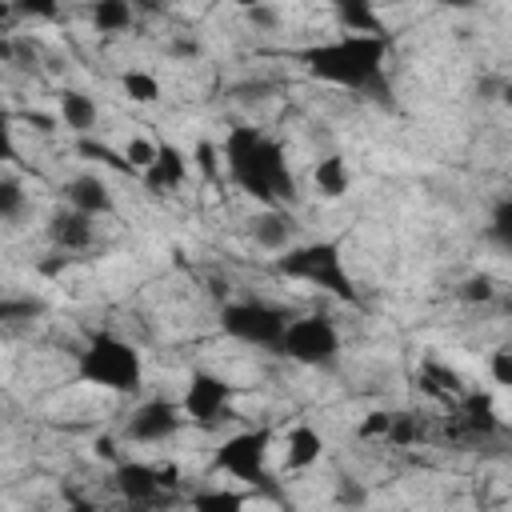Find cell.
Instances as JSON below:
<instances>
[{"label":"cell","instance_id":"cell-26","mask_svg":"<svg viewBox=\"0 0 512 512\" xmlns=\"http://www.w3.org/2000/svg\"><path fill=\"white\" fill-rule=\"evenodd\" d=\"M488 236H492L500 248H508V244H512V200H500V204H496L492 224H488Z\"/></svg>","mask_w":512,"mask_h":512},{"label":"cell","instance_id":"cell-2","mask_svg":"<svg viewBox=\"0 0 512 512\" xmlns=\"http://www.w3.org/2000/svg\"><path fill=\"white\" fill-rule=\"evenodd\" d=\"M300 64L312 80L344 88V92H376L384 84L388 36L372 32H340L300 52Z\"/></svg>","mask_w":512,"mask_h":512},{"label":"cell","instance_id":"cell-30","mask_svg":"<svg viewBox=\"0 0 512 512\" xmlns=\"http://www.w3.org/2000/svg\"><path fill=\"white\" fill-rule=\"evenodd\" d=\"M488 372H492V380H496L500 388L512 384V348H508V344H500V348L488 356Z\"/></svg>","mask_w":512,"mask_h":512},{"label":"cell","instance_id":"cell-40","mask_svg":"<svg viewBox=\"0 0 512 512\" xmlns=\"http://www.w3.org/2000/svg\"><path fill=\"white\" fill-rule=\"evenodd\" d=\"M220 4H236V8H248V4H256V0H220Z\"/></svg>","mask_w":512,"mask_h":512},{"label":"cell","instance_id":"cell-3","mask_svg":"<svg viewBox=\"0 0 512 512\" xmlns=\"http://www.w3.org/2000/svg\"><path fill=\"white\" fill-rule=\"evenodd\" d=\"M76 376L92 388L132 396L144 384V356L132 340L116 332H92L84 348L76 352Z\"/></svg>","mask_w":512,"mask_h":512},{"label":"cell","instance_id":"cell-24","mask_svg":"<svg viewBox=\"0 0 512 512\" xmlns=\"http://www.w3.org/2000/svg\"><path fill=\"white\" fill-rule=\"evenodd\" d=\"M496 292H500L496 280L484 276V272H476V276H468V280L460 284V300H464V304H492Z\"/></svg>","mask_w":512,"mask_h":512},{"label":"cell","instance_id":"cell-29","mask_svg":"<svg viewBox=\"0 0 512 512\" xmlns=\"http://www.w3.org/2000/svg\"><path fill=\"white\" fill-rule=\"evenodd\" d=\"M120 156H124L128 172H144V168L156 160V144H152V140H128V148H124Z\"/></svg>","mask_w":512,"mask_h":512},{"label":"cell","instance_id":"cell-14","mask_svg":"<svg viewBox=\"0 0 512 512\" xmlns=\"http://www.w3.org/2000/svg\"><path fill=\"white\" fill-rule=\"evenodd\" d=\"M148 192H176L188 180V156L176 144H156V160L140 172Z\"/></svg>","mask_w":512,"mask_h":512},{"label":"cell","instance_id":"cell-7","mask_svg":"<svg viewBox=\"0 0 512 512\" xmlns=\"http://www.w3.org/2000/svg\"><path fill=\"white\" fill-rule=\"evenodd\" d=\"M268 456H272V428H244L220 440L212 464L240 484H268Z\"/></svg>","mask_w":512,"mask_h":512},{"label":"cell","instance_id":"cell-20","mask_svg":"<svg viewBox=\"0 0 512 512\" xmlns=\"http://www.w3.org/2000/svg\"><path fill=\"white\" fill-rule=\"evenodd\" d=\"M336 16L344 24V32H372V36H388L376 12V0H332Z\"/></svg>","mask_w":512,"mask_h":512},{"label":"cell","instance_id":"cell-10","mask_svg":"<svg viewBox=\"0 0 512 512\" xmlns=\"http://www.w3.org/2000/svg\"><path fill=\"white\" fill-rule=\"evenodd\" d=\"M172 476H176L172 468L144 464V460H116V464H112V488H116L128 504H140V508L164 504V500H168V488L176 484Z\"/></svg>","mask_w":512,"mask_h":512},{"label":"cell","instance_id":"cell-27","mask_svg":"<svg viewBox=\"0 0 512 512\" xmlns=\"http://www.w3.org/2000/svg\"><path fill=\"white\" fill-rule=\"evenodd\" d=\"M8 8L16 16H28V20H56L60 0H8Z\"/></svg>","mask_w":512,"mask_h":512},{"label":"cell","instance_id":"cell-33","mask_svg":"<svg viewBox=\"0 0 512 512\" xmlns=\"http://www.w3.org/2000/svg\"><path fill=\"white\" fill-rule=\"evenodd\" d=\"M196 168H200L204 176H216V172H220V148L200 144V148H196Z\"/></svg>","mask_w":512,"mask_h":512},{"label":"cell","instance_id":"cell-39","mask_svg":"<svg viewBox=\"0 0 512 512\" xmlns=\"http://www.w3.org/2000/svg\"><path fill=\"white\" fill-rule=\"evenodd\" d=\"M12 56H16V52H12V44L0 36V60H12Z\"/></svg>","mask_w":512,"mask_h":512},{"label":"cell","instance_id":"cell-34","mask_svg":"<svg viewBox=\"0 0 512 512\" xmlns=\"http://www.w3.org/2000/svg\"><path fill=\"white\" fill-rule=\"evenodd\" d=\"M36 304H24V300H0V324L4 320H16V316H32Z\"/></svg>","mask_w":512,"mask_h":512},{"label":"cell","instance_id":"cell-19","mask_svg":"<svg viewBox=\"0 0 512 512\" xmlns=\"http://www.w3.org/2000/svg\"><path fill=\"white\" fill-rule=\"evenodd\" d=\"M460 424H464L468 436H492V432H500V416L492 408V396L468 392L464 396V408H460Z\"/></svg>","mask_w":512,"mask_h":512},{"label":"cell","instance_id":"cell-18","mask_svg":"<svg viewBox=\"0 0 512 512\" xmlns=\"http://www.w3.org/2000/svg\"><path fill=\"white\" fill-rule=\"evenodd\" d=\"M88 16H92V28L100 36H120V32H128L140 20L136 8H132V0H92Z\"/></svg>","mask_w":512,"mask_h":512},{"label":"cell","instance_id":"cell-4","mask_svg":"<svg viewBox=\"0 0 512 512\" xmlns=\"http://www.w3.org/2000/svg\"><path fill=\"white\" fill-rule=\"evenodd\" d=\"M276 268L288 276V280H304L312 288H324L332 292L336 300H348L356 304V284L344 268V256H340V244L332 240H312V244H288L276 260Z\"/></svg>","mask_w":512,"mask_h":512},{"label":"cell","instance_id":"cell-22","mask_svg":"<svg viewBox=\"0 0 512 512\" xmlns=\"http://www.w3.org/2000/svg\"><path fill=\"white\" fill-rule=\"evenodd\" d=\"M24 212H28V192H24V184H20L16 176L0 172V224H16V220H24Z\"/></svg>","mask_w":512,"mask_h":512},{"label":"cell","instance_id":"cell-28","mask_svg":"<svg viewBox=\"0 0 512 512\" xmlns=\"http://www.w3.org/2000/svg\"><path fill=\"white\" fill-rule=\"evenodd\" d=\"M244 16H248V24H252L256 32H272V28H280V8H272L268 0L248 4V8H244Z\"/></svg>","mask_w":512,"mask_h":512},{"label":"cell","instance_id":"cell-11","mask_svg":"<svg viewBox=\"0 0 512 512\" xmlns=\"http://www.w3.org/2000/svg\"><path fill=\"white\" fill-rule=\"evenodd\" d=\"M44 232H48L52 248H60V252H84V248H92V240H96V220L64 204V208H56V212L48 216Z\"/></svg>","mask_w":512,"mask_h":512},{"label":"cell","instance_id":"cell-37","mask_svg":"<svg viewBox=\"0 0 512 512\" xmlns=\"http://www.w3.org/2000/svg\"><path fill=\"white\" fill-rule=\"evenodd\" d=\"M28 124H36V132H52V128H56V120H52V116H40V112H36V116L28 112Z\"/></svg>","mask_w":512,"mask_h":512},{"label":"cell","instance_id":"cell-15","mask_svg":"<svg viewBox=\"0 0 512 512\" xmlns=\"http://www.w3.org/2000/svg\"><path fill=\"white\" fill-rule=\"evenodd\" d=\"M56 112H60V124L76 136H88L96 132V120H100V104L96 96H88L84 88H60L56 92Z\"/></svg>","mask_w":512,"mask_h":512},{"label":"cell","instance_id":"cell-23","mask_svg":"<svg viewBox=\"0 0 512 512\" xmlns=\"http://www.w3.org/2000/svg\"><path fill=\"white\" fill-rule=\"evenodd\" d=\"M424 436V424L416 412H392V424H388V436L384 444H396V448H412L416 440Z\"/></svg>","mask_w":512,"mask_h":512},{"label":"cell","instance_id":"cell-32","mask_svg":"<svg viewBox=\"0 0 512 512\" xmlns=\"http://www.w3.org/2000/svg\"><path fill=\"white\" fill-rule=\"evenodd\" d=\"M16 160V128H12V112L0 104V164Z\"/></svg>","mask_w":512,"mask_h":512},{"label":"cell","instance_id":"cell-12","mask_svg":"<svg viewBox=\"0 0 512 512\" xmlns=\"http://www.w3.org/2000/svg\"><path fill=\"white\" fill-rule=\"evenodd\" d=\"M64 204L76 208V212H84V216H92V220L112 216V208H116L108 180L96 176V172H80V176H72V180L64 184Z\"/></svg>","mask_w":512,"mask_h":512},{"label":"cell","instance_id":"cell-13","mask_svg":"<svg viewBox=\"0 0 512 512\" xmlns=\"http://www.w3.org/2000/svg\"><path fill=\"white\" fill-rule=\"evenodd\" d=\"M248 236L264 252H284L288 244H296V220L288 216V208L276 204V208H264L248 220Z\"/></svg>","mask_w":512,"mask_h":512},{"label":"cell","instance_id":"cell-35","mask_svg":"<svg viewBox=\"0 0 512 512\" xmlns=\"http://www.w3.org/2000/svg\"><path fill=\"white\" fill-rule=\"evenodd\" d=\"M168 52L180 56V60H192V56H200V40H172Z\"/></svg>","mask_w":512,"mask_h":512},{"label":"cell","instance_id":"cell-31","mask_svg":"<svg viewBox=\"0 0 512 512\" xmlns=\"http://www.w3.org/2000/svg\"><path fill=\"white\" fill-rule=\"evenodd\" d=\"M388 424H392V412H368L364 420H360V440H380L384 444V436H388Z\"/></svg>","mask_w":512,"mask_h":512},{"label":"cell","instance_id":"cell-8","mask_svg":"<svg viewBox=\"0 0 512 512\" xmlns=\"http://www.w3.org/2000/svg\"><path fill=\"white\" fill-rule=\"evenodd\" d=\"M180 408L188 416V424L196 428H216L220 420L232 416V384L216 372H192L188 384H184V396H180Z\"/></svg>","mask_w":512,"mask_h":512},{"label":"cell","instance_id":"cell-16","mask_svg":"<svg viewBox=\"0 0 512 512\" xmlns=\"http://www.w3.org/2000/svg\"><path fill=\"white\" fill-rule=\"evenodd\" d=\"M320 456H324V436L316 428H308V424L288 428V436H284V468L288 472H304V468L320 464Z\"/></svg>","mask_w":512,"mask_h":512},{"label":"cell","instance_id":"cell-9","mask_svg":"<svg viewBox=\"0 0 512 512\" xmlns=\"http://www.w3.org/2000/svg\"><path fill=\"white\" fill-rule=\"evenodd\" d=\"M184 424H188V416H184L180 400H172V396H148L144 404H136L128 412L124 436L136 440V444H168Z\"/></svg>","mask_w":512,"mask_h":512},{"label":"cell","instance_id":"cell-6","mask_svg":"<svg viewBox=\"0 0 512 512\" xmlns=\"http://www.w3.org/2000/svg\"><path fill=\"white\" fill-rule=\"evenodd\" d=\"M276 352L292 364L304 368H332L340 360V328L332 316L324 312H308V316H292Z\"/></svg>","mask_w":512,"mask_h":512},{"label":"cell","instance_id":"cell-21","mask_svg":"<svg viewBox=\"0 0 512 512\" xmlns=\"http://www.w3.org/2000/svg\"><path fill=\"white\" fill-rule=\"evenodd\" d=\"M120 88H124V96L132 100V104H156L160 100V76L156 72H148V68H128L124 76H120Z\"/></svg>","mask_w":512,"mask_h":512},{"label":"cell","instance_id":"cell-1","mask_svg":"<svg viewBox=\"0 0 512 512\" xmlns=\"http://www.w3.org/2000/svg\"><path fill=\"white\" fill-rule=\"evenodd\" d=\"M220 164L228 168L232 184H240L248 196H256L264 208L276 204H296V176L288 168L284 144L260 128H232L220 144Z\"/></svg>","mask_w":512,"mask_h":512},{"label":"cell","instance_id":"cell-17","mask_svg":"<svg viewBox=\"0 0 512 512\" xmlns=\"http://www.w3.org/2000/svg\"><path fill=\"white\" fill-rule=\"evenodd\" d=\"M312 184H316V192H320L324 200H340V196L352 188V168H348V160H344L340 152L320 156L316 168H312Z\"/></svg>","mask_w":512,"mask_h":512},{"label":"cell","instance_id":"cell-5","mask_svg":"<svg viewBox=\"0 0 512 512\" xmlns=\"http://www.w3.org/2000/svg\"><path fill=\"white\" fill-rule=\"evenodd\" d=\"M292 312L272 304V300H260V296H244V300H228L220 308V328L224 336L248 344V348H268L276 352L284 328H288Z\"/></svg>","mask_w":512,"mask_h":512},{"label":"cell","instance_id":"cell-38","mask_svg":"<svg viewBox=\"0 0 512 512\" xmlns=\"http://www.w3.org/2000/svg\"><path fill=\"white\" fill-rule=\"evenodd\" d=\"M440 4H444V8H476L480 0H440Z\"/></svg>","mask_w":512,"mask_h":512},{"label":"cell","instance_id":"cell-36","mask_svg":"<svg viewBox=\"0 0 512 512\" xmlns=\"http://www.w3.org/2000/svg\"><path fill=\"white\" fill-rule=\"evenodd\" d=\"M136 16H156V12H168V0H132Z\"/></svg>","mask_w":512,"mask_h":512},{"label":"cell","instance_id":"cell-25","mask_svg":"<svg viewBox=\"0 0 512 512\" xmlns=\"http://www.w3.org/2000/svg\"><path fill=\"white\" fill-rule=\"evenodd\" d=\"M192 508H216V512H224V508H244V496L224 492V488H204V492H192Z\"/></svg>","mask_w":512,"mask_h":512}]
</instances>
